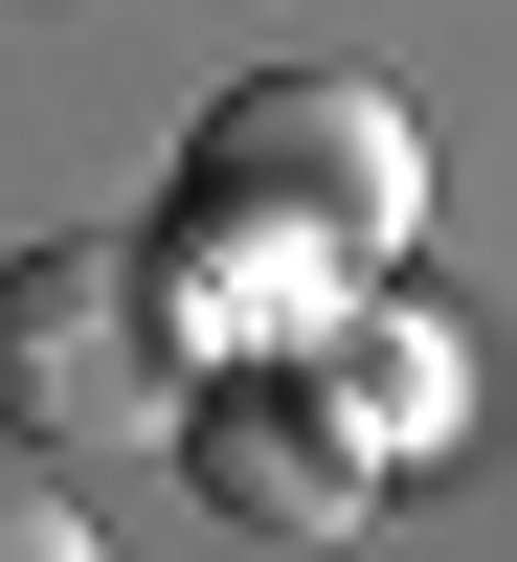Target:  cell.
<instances>
[{
	"mask_svg": "<svg viewBox=\"0 0 517 562\" xmlns=\"http://www.w3.org/2000/svg\"><path fill=\"white\" fill-rule=\"evenodd\" d=\"M158 450H180V495H203V518H248V540H360V495H383V450L338 428V383H315L293 338L203 360Z\"/></svg>",
	"mask_w": 517,
	"mask_h": 562,
	"instance_id": "3957f363",
	"label": "cell"
},
{
	"mask_svg": "<svg viewBox=\"0 0 517 562\" xmlns=\"http://www.w3.org/2000/svg\"><path fill=\"white\" fill-rule=\"evenodd\" d=\"M293 360H315V383H338V428H360V450H383V473H428V450H450V428H473V338H450V315H428V293H405V270H360V293H338V315H315V338H293Z\"/></svg>",
	"mask_w": 517,
	"mask_h": 562,
	"instance_id": "277c9868",
	"label": "cell"
},
{
	"mask_svg": "<svg viewBox=\"0 0 517 562\" xmlns=\"http://www.w3.org/2000/svg\"><path fill=\"white\" fill-rule=\"evenodd\" d=\"M203 338H180L158 248H0V450H158Z\"/></svg>",
	"mask_w": 517,
	"mask_h": 562,
	"instance_id": "7a4b0ae2",
	"label": "cell"
},
{
	"mask_svg": "<svg viewBox=\"0 0 517 562\" xmlns=\"http://www.w3.org/2000/svg\"><path fill=\"white\" fill-rule=\"evenodd\" d=\"M428 248V135H405V90L360 68H248L203 90V135H180V225H158V293L203 360L248 338H315V315L360 293V270Z\"/></svg>",
	"mask_w": 517,
	"mask_h": 562,
	"instance_id": "6da1fadb",
	"label": "cell"
},
{
	"mask_svg": "<svg viewBox=\"0 0 517 562\" xmlns=\"http://www.w3.org/2000/svg\"><path fill=\"white\" fill-rule=\"evenodd\" d=\"M0 562H113V540H90L68 473H0Z\"/></svg>",
	"mask_w": 517,
	"mask_h": 562,
	"instance_id": "5b68a950",
	"label": "cell"
}]
</instances>
